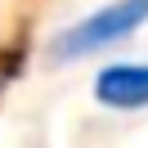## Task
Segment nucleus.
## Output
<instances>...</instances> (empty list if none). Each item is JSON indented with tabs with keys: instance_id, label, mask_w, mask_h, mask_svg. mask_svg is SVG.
<instances>
[{
	"instance_id": "f257e3e1",
	"label": "nucleus",
	"mask_w": 148,
	"mask_h": 148,
	"mask_svg": "<svg viewBox=\"0 0 148 148\" xmlns=\"http://www.w3.org/2000/svg\"><path fill=\"white\" fill-rule=\"evenodd\" d=\"M148 27V0H108L99 9L72 18L63 32L49 36V58L54 63H85L94 54H108V49L126 45L130 36Z\"/></svg>"
},
{
	"instance_id": "7ed1b4c3",
	"label": "nucleus",
	"mask_w": 148,
	"mask_h": 148,
	"mask_svg": "<svg viewBox=\"0 0 148 148\" xmlns=\"http://www.w3.org/2000/svg\"><path fill=\"white\" fill-rule=\"evenodd\" d=\"M5 81H9V67H5V63H0V85H5Z\"/></svg>"
},
{
	"instance_id": "f03ea898",
	"label": "nucleus",
	"mask_w": 148,
	"mask_h": 148,
	"mask_svg": "<svg viewBox=\"0 0 148 148\" xmlns=\"http://www.w3.org/2000/svg\"><path fill=\"white\" fill-rule=\"evenodd\" d=\"M90 94L108 112H148V63L144 58H112L94 72Z\"/></svg>"
}]
</instances>
